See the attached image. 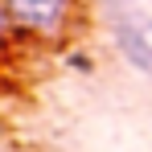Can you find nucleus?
Listing matches in <instances>:
<instances>
[{
  "mask_svg": "<svg viewBox=\"0 0 152 152\" xmlns=\"http://www.w3.org/2000/svg\"><path fill=\"white\" fill-rule=\"evenodd\" d=\"M8 25L37 41H58L74 29L78 0H0Z\"/></svg>",
  "mask_w": 152,
  "mask_h": 152,
  "instance_id": "f257e3e1",
  "label": "nucleus"
},
{
  "mask_svg": "<svg viewBox=\"0 0 152 152\" xmlns=\"http://www.w3.org/2000/svg\"><path fill=\"white\" fill-rule=\"evenodd\" d=\"M107 29H111V41L115 50L127 58L132 70H140L144 78H152V33H148V21H140L127 4H107Z\"/></svg>",
  "mask_w": 152,
  "mask_h": 152,
  "instance_id": "f03ea898",
  "label": "nucleus"
},
{
  "mask_svg": "<svg viewBox=\"0 0 152 152\" xmlns=\"http://www.w3.org/2000/svg\"><path fill=\"white\" fill-rule=\"evenodd\" d=\"M148 33H152V17H148Z\"/></svg>",
  "mask_w": 152,
  "mask_h": 152,
  "instance_id": "7ed1b4c3",
  "label": "nucleus"
}]
</instances>
